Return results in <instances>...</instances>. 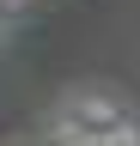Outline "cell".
<instances>
[{
	"label": "cell",
	"instance_id": "4",
	"mask_svg": "<svg viewBox=\"0 0 140 146\" xmlns=\"http://www.w3.org/2000/svg\"><path fill=\"white\" fill-rule=\"evenodd\" d=\"M6 36H12V18H6V12H0V49H6Z\"/></svg>",
	"mask_w": 140,
	"mask_h": 146
},
{
	"label": "cell",
	"instance_id": "3",
	"mask_svg": "<svg viewBox=\"0 0 140 146\" xmlns=\"http://www.w3.org/2000/svg\"><path fill=\"white\" fill-rule=\"evenodd\" d=\"M104 146H140V116L116 122V128H104Z\"/></svg>",
	"mask_w": 140,
	"mask_h": 146
},
{
	"label": "cell",
	"instance_id": "2",
	"mask_svg": "<svg viewBox=\"0 0 140 146\" xmlns=\"http://www.w3.org/2000/svg\"><path fill=\"white\" fill-rule=\"evenodd\" d=\"M49 146H104V134L98 128H85V122H73V116H49Z\"/></svg>",
	"mask_w": 140,
	"mask_h": 146
},
{
	"label": "cell",
	"instance_id": "1",
	"mask_svg": "<svg viewBox=\"0 0 140 146\" xmlns=\"http://www.w3.org/2000/svg\"><path fill=\"white\" fill-rule=\"evenodd\" d=\"M61 116H73V122H85V128H98V134H104V128L128 122V116H134V104H128V98H116L110 85H73V91L61 98Z\"/></svg>",
	"mask_w": 140,
	"mask_h": 146
}]
</instances>
